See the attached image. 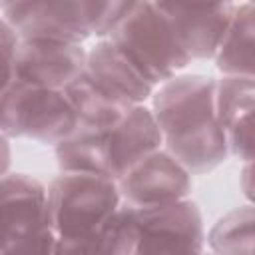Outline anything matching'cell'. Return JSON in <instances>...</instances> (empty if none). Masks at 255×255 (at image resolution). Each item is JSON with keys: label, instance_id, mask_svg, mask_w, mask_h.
<instances>
[{"label": "cell", "instance_id": "1", "mask_svg": "<svg viewBox=\"0 0 255 255\" xmlns=\"http://www.w3.org/2000/svg\"><path fill=\"white\" fill-rule=\"evenodd\" d=\"M217 82L209 76H181L153 96V118L173 155L189 173L215 169L227 157V141L217 118Z\"/></svg>", "mask_w": 255, "mask_h": 255}, {"label": "cell", "instance_id": "2", "mask_svg": "<svg viewBox=\"0 0 255 255\" xmlns=\"http://www.w3.org/2000/svg\"><path fill=\"white\" fill-rule=\"evenodd\" d=\"M133 2L8 0L2 20L24 40H54L80 46L90 36H110Z\"/></svg>", "mask_w": 255, "mask_h": 255}, {"label": "cell", "instance_id": "3", "mask_svg": "<svg viewBox=\"0 0 255 255\" xmlns=\"http://www.w3.org/2000/svg\"><path fill=\"white\" fill-rule=\"evenodd\" d=\"M108 40H112L153 86L173 80L175 72L191 62L155 2H133Z\"/></svg>", "mask_w": 255, "mask_h": 255}, {"label": "cell", "instance_id": "4", "mask_svg": "<svg viewBox=\"0 0 255 255\" xmlns=\"http://www.w3.org/2000/svg\"><path fill=\"white\" fill-rule=\"evenodd\" d=\"M78 129V116L62 90H48L24 82L2 86L4 137H30L58 145Z\"/></svg>", "mask_w": 255, "mask_h": 255}, {"label": "cell", "instance_id": "5", "mask_svg": "<svg viewBox=\"0 0 255 255\" xmlns=\"http://www.w3.org/2000/svg\"><path fill=\"white\" fill-rule=\"evenodd\" d=\"M118 181L96 173L62 171L48 189L50 221L56 237H82L98 231L120 209Z\"/></svg>", "mask_w": 255, "mask_h": 255}, {"label": "cell", "instance_id": "6", "mask_svg": "<svg viewBox=\"0 0 255 255\" xmlns=\"http://www.w3.org/2000/svg\"><path fill=\"white\" fill-rule=\"evenodd\" d=\"M44 185L24 173L2 177V255H56Z\"/></svg>", "mask_w": 255, "mask_h": 255}, {"label": "cell", "instance_id": "7", "mask_svg": "<svg viewBox=\"0 0 255 255\" xmlns=\"http://www.w3.org/2000/svg\"><path fill=\"white\" fill-rule=\"evenodd\" d=\"M133 211L139 227L135 255H201L205 231L201 211L193 201Z\"/></svg>", "mask_w": 255, "mask_h": 255}, {"label": "cell", "instance_id": "8", "mask_svg": "<svg viewBox=\"0 0 255 255\" xmlns=\"http://www.w3.org/2000/svg\"><path fill=\"white\" fill-rule=\"evenodd\" d=\"M88 54L82 46L54 40L20 38L16 56L4 84L24 82L48 90H66L86 70Z\"/></svg>", "mask_w": 255, "mask_h": 255}, {"label": "cell", "instance_id": "9", "mask_svg": "<svg viewBox=\"0 0 255 255\" xmlns=\"http://www.w3.org/2000/svg\"><path fill=\"white\" fill-rule=\"evenodd\" d=\"M120 195L133 209L183 201L191 191L189 171L167 151H155L118 179Z\"/></svg>", "mask_w": 255, "mask_h": 255}, {"label": "cell", "instance_id": "10", "mask_svg": "<svg viewBox=\"0 0 255 255\" xmlns=\"http://www.w3.org/2000/svg\"><path fill=\"white\" fill-rule=\"evenodd\" d=\"M159 10L169 20L181 48L189 60L215 58L229 30L237 4H167L159 2Z\"/></svg>", "mask_w": 255, "mask_h": 255}, {"label": "cell", "instance_id": "11", "mask_svg": "<svg viewBox=\"0 0 255 255\" xmlns=\"http://www.w3.org/2000/svg\"><path fill=\"white\" fill-rule=\"evenodd\" d=\"M215 102L227 149L245 163L255 161V80L225 76Z\"/></svg>", "mask_w": 255, "mask_h": 255}, {"label": "cell", "instance_id": "12", "mask_svg": "<svg viewBox=\"0 0 255 255\" xmlns=\"http://www.w3.org/2000/svg\"><path fill=\"white\" fill-rule=\"evenodd\" d=\"M161 141L163 135L153 118V112L143 106L131 108L118 126L108 129L106 135L110 177L114 181L124 177L139 161L155 153Z\"/></svg>", "mask_w": 255, "mask_h": 255}, {"label": "cell", "instance_id": "13", "mask_svg": "<svg viewBox=\"0 0 255 255\" xmlns=\"http://www.w3.org/2000/svg\"><path fill=\"white\" fill-rule=\"evenodd\" d=\"M86 74L104 92L131 108L141 106L153 92V84L112 40H102L88 52Z\"/></svg>", "mask_w": 255, "mask_h": 255}, {"label": "cell", "instance_id": "14", "mask_svg": "<svg viewBox=\"0 0 255 255\" xmlns=\"http://www.w3.org/2000/svg\"><path fill=\"white\" fill-rule=\"evenodd\" d=\"M215 66L225 76L255 80V2L235 6L233 20L215 56Z\"/></svg>", "mask_w": 255, "mask_h": 255}, {"label": "cell", "instance_id": "15", "mask_svg": "<svg viewBox=\"0 0 255 255\" xmlns=\"http://www.w3.org/2000/svg\"><path fill=\"white\" fill-rule=\"evenodd\" d=\"M64 92L76 110L78 128L108 131L114 126H118L122 118L131 110V106L116 100L114 96L104 92L98 84H94V80L86 74V70Z\"/></svg>", "mask_w": 255, "mask_h": 255}, {"label": "cell", "instance_id": "16", "mask_svg": "<svg viewBox=\"0 0 255 255\" xmlns=\"http://www.w3.org/2000/svg\"><path fill=\"white\" fill-rule=\"evenodd\" d=\"M106 135L108 131L78 128L70 137L56 145L60 169L70 173H96L110 177Z\"/></svg>", "mask_w": 255, "mask_h": 255}, {"label": "cell", "instance_id": "17", "mask_svg": "<svg viewBox=\"0 0 255 255\" xmlns=\"http://www.w3.org/2000/svg\"><path fill=\"white\" fill-rule=\"evenodd\" d=\"M207 243L215 255H255V205L223 215L211 227Z\"/></svg>", "mask_w": 255, "mask_h": 255}, {"label": "cell", "instance_id": "18", "mask_svg": "<svg viewBox=\"0 0 255 255\" xmlns=\"http://www.w3.org/2000/svg\"><path fill=\"white\" fill-rule=\"evenodd\" d=\"M139 227L133 207H120L102 227V255H135Z\"/></svg>", "mask_w": 255, "mask_h": 255}, {"label": "cell", "instance_id": "19", "mask_svg": "<svg viewBox=\"0 0 255 255\" xmlns=\"http://www.w3.org/2000/svg\"><path fill=\"white\" fill-rule=\"evenodd\" d=\"M102 227L82 237H58L56 255H102Z\"/></svg>", "mask_w": 255, "mask_h": 255}, {"label": "cell", "instance_id": "20", "mask_svg": "<svg viewBox=\"0 0 255 255\" xmlns=\"http://www.w3.org/2000/svg\"><path fill=\"white\" fill-rule=\"evenodd\" d=\"M241 189H243V195L255 205V161L245 163L241 171Z\"/></svg>", "mask_w": 255, "mask_h": 255}]
</instances>
